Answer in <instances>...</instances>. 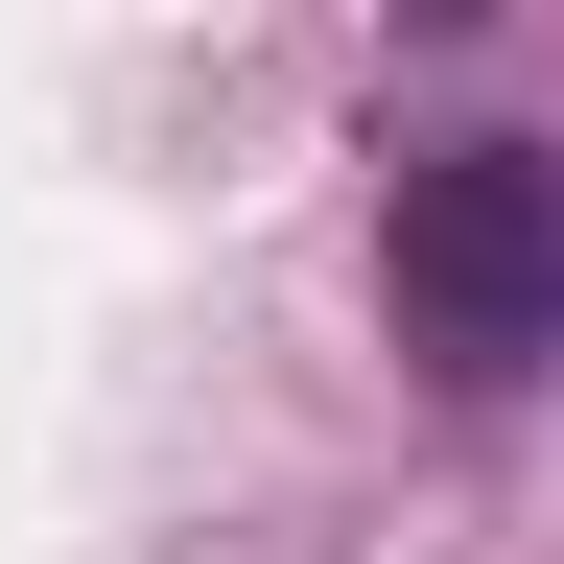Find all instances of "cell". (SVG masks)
<instances>
[{
	"label": "cell",
	"mask_w": 564,
	"mask_h": 564,
	"mask_svg": "<svg viewBox=\"0 0 564 564\" xmlns=\"http://www.w3.org/2000/svg\"><path fill=\"white\" fill-rule=\"evenodd\" d=\"M400 329L447 352V377H541L564 352V141H447V165H400Z\"/></svg>",
	"instance_id": "obj_1"
}]
</instances>
